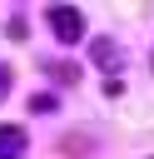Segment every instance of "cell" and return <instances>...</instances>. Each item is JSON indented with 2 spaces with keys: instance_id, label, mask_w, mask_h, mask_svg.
<instances>
[{
  "instance_id": "3",
  "label": "cell",
  "mask_w": 154,
  "mask_h": 159,
  "mask_svg": "<svg viewBox=\"0 0 154 159\" xmlns=\"http://www.w3.org/2000/svg\"><path fill=\"white\" fill-rule=\"evenodd\" d=\"M10 84H15V75H10V70H0V99L10 94Z\"/></svg>"
},
{
  "instance_id": "2",
  "label": "cell",
  "mask_w": 154,
  "mask_h": 159,
  "mask_svg": "<svg viewBox=\"0 0 154 159\" xmlns=\"http://www.w3.org/2000/svg\"><path fill=\"white\" fill-rule=\"evenodd\" d=\"M25 154V129L20 124H0V159H20Z\"/></svg>"
},
{
  "instance_id": "1",
  "label": "cell",
  "mask_w": 154,
  "mask_h": 159,
  "mask_svg": "<svg viewBox=\"0 0 154 159\" xmlns=\"http://www.w3.org/2000/svg\"><path fill=\"white\" fill-rule=\"evenodd\" d=\"M50 30H55V40L75 45V40L84 35V20H79V10H75V5H50Z\"/></svg>"
}]
</instances>
